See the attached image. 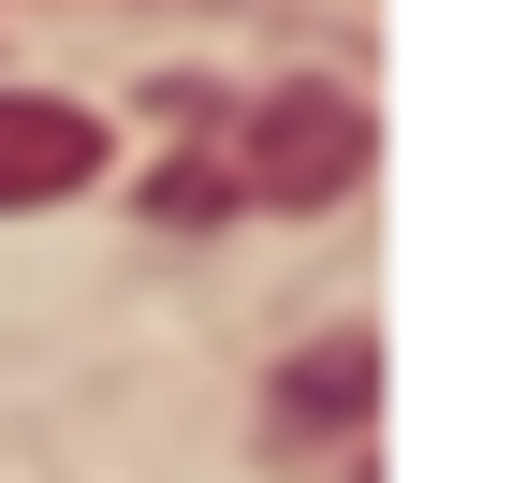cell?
I'll list each match as a JSON object with an SVG mask.
<instances>
[{"instance_id":"1","label":"cell","mask_w":512,"mask_h":483,"mask_svg":"<svg viewBox=\"0 0 512 483\" xmlns=\"http://www.w3.org/2000/svg\"><path fill=\"white\" fill-rule=\"evenodd\" d=\"M103 176V118L59 88H0V220H44Z\"/></svg>"}]
</instances>
